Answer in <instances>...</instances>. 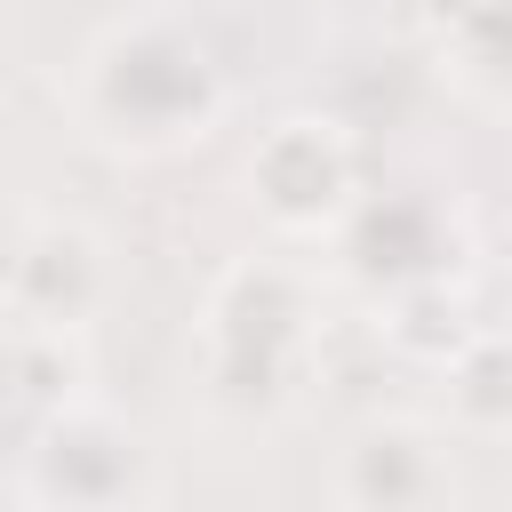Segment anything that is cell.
Returning <instances> with one entry per match:
<instances>
[{
  "label": "cell",
  "mask_w": 512,
  "mask_h": 512,
  "mask_svg": "<svg viewBox=\"0 0 512 512\" xmlns=\"http://www.w3.org/2000/svg\"><path fill=\"white\" fill-rule=\"evenodd\" d=\"M80 144L104 160H176L232 120V72L184 8H128L96 24L56 88Z\"/></svg>",
  "instance_id": "1"
},
{
  "label": "cell",
  "mask_w": 512,
  "mask_h": 512,
  "mask_svg": "<svg viewBox=\"0 0 512 512\" xmlns=\"http://www.w3.org/2000/svg\"><path fill=\"white\" fill-rule=\"evenodd\" d=\"M328 352V288L296 248L232 256L192 312V392L224 424H280L304 408Z\"/></svg>",
  "instance_id": "2"
},
{
  "label": "cell",
  "mask_w": 512,
  "mask_h": 512,
  "mask_svg": "<svg viewBox=\"0 0 512 512\" xmlns=\"http://www.w3.org/2000/svg\"><path fill=\"white\" fill-rule=\"evenodd\" d=\"M240 184H248V208L264 216V232L280 248L336 240L352 224V208L368 200V184H360V136L336 112H280L248 144Z\"/></svg>",
  "instance_id": "3"
},
{
  "label": "cell",
  "mask_w": 512,
  "mask_h": 512,
  "mask_svg": "<svg viewBox=\"0 0 512 512\" xmlns=\"http://www.w3.org/2000/svg\"><path fill=\"white\" fill-rule=\"evenodd\" d=\"M24 496L40 512H112V504H144L152 488V456L136 440V424L120 408H104L96 392H64L40 432L24 440Z\"/></svg>",
  "instance_id": "4"
},
{
  "label": "cell",
  "mask_w": 512,
  "mask_h": 512,
  "mask_svg": "<svg viewBox=\"0 0 512 512\" xmlns=\"http://www.w3.org/2000/svg\"><path fill=\"white\" fill-rule=\"evenodd\" d=\"M112 280H120L112 272V240L96 224L32 208L24 216V240L8 256V280H0V320L24 328V336L64 344V336L96 328V312L112 304Z\"/></svg>",
  "instance_id": "5"
},
{
  "label": "cell",
  "mask_w": 512,
  "mask_h": 512,
  "mask_svg": "<svg viewBox=\"0 0 512 512\" xmlns=\"http://www.w3.org/2000/svg\"><path fill=\"white\" fill-rule=\"evenodd\" d=\"M344 512H448L456 496V440L424 416H360L336 448Z\"/></svg>",
  "instance_id": "6"
},
{
  "label": "cell",
  "mask_w": 512,
  "mask_h": 512,
  "mask_svg": "<svg viewBox=\"0 0 512 512\" xmlns=\"http://www.w3.org/2000/svg\"><path fill=\"white\" fill-rule=\"evenodd\" d=\"M440 384H448V416L456 432H512V336L504 328H472L440 352Z\"/></svg>",
  "instance_id": "7"
},
{
  "label": "cell",
  "mask_w": 512,
  "mask_h": 512,
  "mask_svg": "<svg viewBox=\"0 0 512 512\" xmlns=\"http://www.w3.org/2000/svg\"><path fill=\"white\" fill-rule=\"evenodd\" d=\"M112 512H160V504H152V496H144V504H112Z\"/></svg>",
  "instance_id": "8"
}]
</instances>
